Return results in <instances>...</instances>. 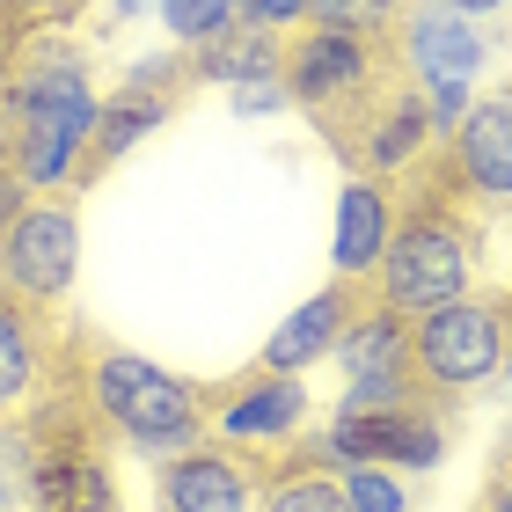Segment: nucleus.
Returning <instances> with one entry per match:
<instances>
[{
    "mask_svg": "<svg viewBox=\"0 0 512 512\" xmlns=\"http://www.w3.org/2000/svg\"><path fill=\"white\" fill-rule=\"evenodd\" d=\"M505 293H512V278H505Z\"/></svg>",
    "mask_w": 512,
    "mask_h": 512,
    "instance_id": "nucleus-29",
    "label": "nucleus"
},
{
    "mask_svg": "<svg viewBox=\"0 0 512 512\" xmlns=\"http://www.w3.org/2000/svg\"><path fill=\"white\" fill-rule=\"evenodd\" d=\"M505 96H512V88H505Z\"/></svg>",
    "mask_w": 512,
    "mask_h": 512,
    "instance_id": "nucleus-30",
    "label": "nucleus"
},
{
    "mask_svg": "<svg viewBox=\"0 0 512 512\" xmlns=\"http://www.w3.org/2000/svg\"><path fill=\"white\" fill-rule=\"evenodd\" d=\"M161 22H169V37L183 52H205V44H220L227 30H242V8L235 0H161Z\"/></svg>",
    "mask_w": 512,
    "mask_h": 512,
    "instance_id": "nucleus-18",
    "label": "nucleus"
},
{
    "mask_svg": "<svg viewBox=\"0 0 512 512\" xmlns=\"http://www.w3.org/2000/svg\"><path fill=\"white\" fill-rule=\"evenodd\" d=\"M476 512H512V454L491 469V483H483V498H476Z\"/></svg>",
    "mask_w": 512,
    "mask_h": 512,
    "instance_id": "nucleus-22",
    "label": "nucleus"
},
{
    "mask_svg": "<svg viewBox=\"0 0 512 512\" xmlns=\"http://www.w3.org/2000/svg\"><path fill=\"white\" fill-rule=\"evenodd\" d=\"M505 395H512V352H505Z\"/></svg>",
    "mask_w": 512,
    "mask_h": 512,
    "instance_id": "nucleus-27",
    "label": "nucleus"
},
{
    "mask_svg": "<svg viewBox=\"0 0 512 512\" xmlns=\"http://www.w3.org/2000/svg\"><path fill=\"white\" fill-rule=\"evenodd\" d=\"M198 88V66L191 52H161V59H139L132 74L103 96L96 110V132H88V147H81V169H74V191H88L96 176H110L118 161L147 139L161 118H176V103Z\"/></svg>",
    "mask_w": 512,
    "mask_h": 512,
    "instance_id": "nucleus-6",
    "label": "nucleus"
},
{
    "mask_svg": "<svg viewBox=\"0 0 512 512\" xmlns=\"http://www.w3.org/2000/svg\"><path fill=\"white\" fill-rule=\"evenodd\" d=\"M37 476H44V454L30 417H0V512H37Z\"/></svg>",
    "mask_w": 512,
    "mask_h": 512,
    "instance_id": "nucleus-17",
    "label": "nucleus"
},
{
    "mask_svg": "<svg viewBox=\"0 0 512 512\" xmlns=\"http://www.w3.org/2000/svg\"><path fill=\"white\" fill-rule=\"evenodd\" d=\"M256 512H352V498H344L337 469H322L308 447H286L264 461V505Z\"/></svg>",
    "mask_w": 512,
    "mask_h": 512,
    "instance_id": "nucleus-15",
    "label": "nucleus"
},
{
    "mask_svg": "<svg viewBox=\"0 0 512 512\" xmlns=\"http://www.w3.org/2000/svg\"><path fill=\"white\" fill-rule=\"evenodd\" d=\"M88 0H0V37H30V30H66L81 22Z\"/></svg>",
    "mask_w": 512,
    "mask_h": 512,
    "instance_id": "nucleus-20",
    "label": "nucleus"
},
{
    "mask_svg": "<svg viewBox=\"0 0 512 512\" xmlns=\"http://www.w3.org/2000/svg\"><path fill=\"white\" fill-rule=\"evenodd\" d=\"M505 352H512V293L498 286L491 300L461 293L447 308H425L410 315V381L432 395V403H461V395L491 388L505 374Z\"/></svg>",
    "mask_w": 512,
    "mask_h": 512,
    "instance_id": "nucleus-4",
    "label": "nucleus"
},
{
    "mask_svg": "<svg viewBox=\"0 0 512 512\" xmlns=\"http://www.w3.org/2000/svg\"><path fill=\"white\" fill-rule=\"evenodd\" d=\"M388 235H395V183L352 176V183H344V198H337V242H330L337 278H366V286H374Z\"/></svg>",
    "mask_w": 512,
    "mask_h": 512,
    "instance_id": "nucleus-13",
    "label": "nucleus"
},
{
    "mask_svg": "<svg viewBox=\"0 0 512 512\" xmlns=\"http://www.w3.org/2000/svg\"><path fill=\"white\" fill-rule=\"evenodd\" d=\"M344 374H410V315H395L381 308V293L366 300V308L344 322V337H337V352H330Z\"/></svg>",
    "mask_w": 512,
    "mask_h": 512,
    "instance_id": "nucleus-14",
    "label": "nucleus"
},
{
    "mask_svg": "<svg viewBox=\"0 0 512 512\" xmlns=\"http://www.w3.org/2000/svg\"><path fill=\"white\" fill-rule=\"evenodd\" d=\"M205 439L242 447L256 461L300 447V439H308V388H300V374L249 366L235 381H213L205 388Z\"/></svg>",
    "mask_w": 512,
    "mask_h": 512,
    "instance_id": "nucleus-7",
    "label": "nucleus"
},
{
    "mask_svg": "<svg viewBox=\"0 0 512 512\" xmlns=\"http://www.w3.org/2000/svg\"><path fill=\"white\" fill-rule=\"evenodd\" d=\"M344 476V498H352V512H410V491L395 483V469H381V461H352Z\"/></svg>",
    "mask_w": 512,
    "mask_h": 512,
    "instance_id": "nucleus-19",
    "label": "nucleus"
},
{
    "mask_svg": "<svg viewBox=\"0 0 512 512\" xmlns=\"http://www.w3.org/2000/svg\"><path fill=\"white\" fill-rule=\"evenodd\" d=\"M66 366V330L0 286V417H22Z\"/></svg>",
    "mask_w": 512,
    "mask_h": 512,
    "instance_id": "nucleus-11",
    "label": "nucleus"
},
{
    "mask_svg": "<svg viewBox=\"0 0 512 512\" xmlns=\"http://www.w3.org/2000/svg\"><path fill=\"white\" fill-rule=\"evenodd\" d=\"M388 8H395V15H410V8H417V0H388Z\"/></svg>",
    "mask_w": 512,
    "mask_h": 512,
    "instance_id": "nucleus-26",
    "label": "nucleus"
},
{
    "mask_svg": "<svg viewBox=\"0 0 512 512\" xmlns=\"http://www.w3.org/2000/svg\"><path fill=\"white\" fill-rule=\"evenodd\" d=\"M81 271V213L66 198H22V213L8 220V242H0V286L15 300L52 315L66 293H74Z\"/></svg>",
    "mask_w": 512,
    "mask_h": 512,
    "instance_id": "nucleus-8",
    "label": "nucleus"
},
{
    "mask_svg": "<svg viewBox=\"0 0 512 512\" xmlns=\"http://www.w3.org/2000/svg\"><path fill=\"white\" fill-rule=\"evenodd\" d=\"M395 74H403L395 44L344 37V30H330V22H300V30L278 37V81H286V103L308 110L330 147L366 118V103H374Z\"/></svg>",
    "mask_w": 512,
    "mask_h": 512,
    "instance_id": "nucleus-3",
    "label": "nucleus"
},
{
    "mask_svg": "<svg viewBox=\"0 0 512 512\" xmlns=\"http://www.w3.org/2000/svg\"><path fill=\"white\" fill-rule=\"evenodd\" d=\"M505 454H512V439H505Z\"/></svg>",
    "mask_w": 512,
    "mask_h": 512,
    "instance_id": "nucleus-28",
    "label": "nucleus"
},
{
    "mask_svg": "<svg viewBox=\"0 0 512 512\" xmlns=\"http://www.w3.org/2000/svg\"><path fill=\"white\" fill-rule=\"evenodd\" d=\"M66 366H74L96 425L125 447L169 461L205 439V388H191L169 366L139 359L125 344H103V337H74V330H66Z\"/></svg>",
    "mask_w": 512,
    "mask_h": 512,
    "instance_id": "nucleus-2",
    "label": "nucleus"
},
{
    "mask_svg": "<svg viewBox=\"0 0 512 512\" xmlns=\"http://www.w3.org/2000/svg\"><path fill=\"white\" fill-rule=\"evenodd\" d=\"M366 300H374V286H366V278H337V286H322L315 300H300V308L271 330V344H264V359H256V366H271V374H308L315 359L337 352L344 322H352Z\"/></svg>",
    "mask_w": 512,
    "mask_h": 512,
    "instance_id": "nucleus-12",
    "label": "nucleus"
},
{
    "mask_svg": "<svg viewBox=\"0 0 512 512\" xmlns=\"http://www.w3.org/2000/svg\"><path fill=\"white\" fill-rule=\"evenodd\" d=\"M235 8H242V22H249V30L286 37V30H300V22L315 15V0H235Z\"/></svg>",
    "mask_w": 512,
    "mask_h": 512,
    "instance_id": "nucleus-21",
    "label": "nucleus"
},
{
    "mask_svg": "<svg viewBox=\"0 0 512 512\" xmlns=\"http://www.w3.org/2000/svg\"><path fill=\"white\" fill-rule=\"evenodd\" d=\"M22 198H30V191H22V183H15L8 169H0V242H8V220L22 213Z\"/></svg>",
    "mask_w": 512,
    "mask_h": 512,
    "instance_id": "nucleus-23",
    "label": "nucleus"
},
{
    "mask_svg": "<svg viewBox=\"0 0 512 512\" xmlns=\"http://www.w3.org/2000/svg\"><path fill=\"white\" fill-rule=\"evenodd\" d=\"M139 8H147V0H110V15H118V22H125V15H139Z\"/></svg>",
    "mask_w": 512,
    "mask_h": 512,
    "instance_id": "nucleus-25",
    "label": "nucleus"
},
{
    "mask_svg": "<svg viewBox=\"0 0 512 512\" xmlns=\"http://www.w3.org/2000/svg\"><path fill=\"white\" fill-rule=\"evenodd\" d=\"M198 81H220V88H249V81H271L278 74V37L271 30H227L220 44H205V52H191Z\"/></svg>",
    "mask_w": 512,
    "mask_h": 512,
    "instance_id": "nucleus-16",
    "label": "nucleus"
},
{
    "mask_svg": "<svg viewBox=\"0 0 512 512\" xmlns=\"http://www.w3.org/2000/svg\"><path fill=\"white\" fill-rule=\"evenodd\" d=\"M432 169L469 213H512V96L469 103V118L432 147Z\"/></svg>",
    "mask_w": 512,
    "mask_h": 512,
    "instance_id": "nucleus-9",
    "label": "nucleus"
},
{
    "mask_svg": "<svg viewBox=\"0 0 512 512\" xmlns=\"http://www.w3.org/2000/svg\"><path fill=\"white\" fill-rule=\"evenodd\" d=\"M395 59H403V74L425 88L432 125L447 139L476 103V74H483V59H491V37H483L469 15H454L447 0H417L403 15V30H395Z\"/></svg>",
    "mask_w": 512,
    "mask_h": 512,
    "instance_id": "nucleus-5",
    "label": "nucleus"
},
{
    "mask_svg": "<svg viewBox=\"0 0 512 512\" xmlns=\"http://www.w3.org/2000/svg\"><path fill=\"white\" fill-rule=\"evenodd\" d=\"M154 505L161 512H256L264 505V461L220 439H198L161 461L154 476Z\"/></svg>",
    "mask_w": 512,
    "mask_h": 512,
    "instance_id": "nucleus-10",
    "label": "nucleus"
},
{
    "mask_svg": "<svg viewBox=\"0 0 512 512\" xmlns=\"http://www.w3.org/2000/svg\"><path fill=\"white\" fill-rule=\"evenodd\" d=\"M476 249H483V213H469L447 183H439L432 154L395 183V235L381 249L374 293L395 315L447 308L476 286Z\"/></svg>",
    "mask_w": 512,
    "mask_h": 512,
    "instance_id": "nucleus-1",
    "label": "nucleus"
},
{
    "mask_svg": "<svg viewBox=\"0 0 512 512\" xmlns=\"http://www.w3.org/2000/svg\"><path fill=\"white\" fill-rule=\"evenodd\" d=\"M447 8H454V15H469V22H476V15H498V8H505V0H447Z\"/></svg>",
    "mask_w": 512,
    "mask_h": 512,
    "instance_id": "nucleus-24",
    "label": "nucleus"
}]
</instances>
